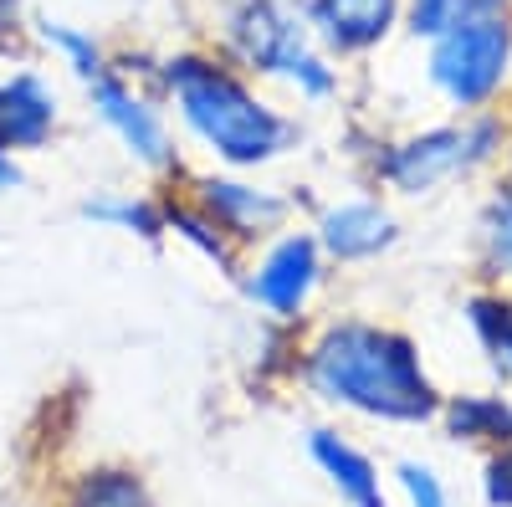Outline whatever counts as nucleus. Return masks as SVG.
<instances>
[{
	"mask_svg": "<svg viewBox=\"0 0 512 507\" xmlns=\"http://www.w3.org/2000/svg\"><path fill=\"white\" fill-rule=\"evenodd\" d=\"M313 379L328 400H344L364 415L425 420L436 410L415 349L384 328H333L313 349Z\"/></svg>",
	"mask_w": 512,
	"mask_h": 507,
	"instance_id": "nucleus-1",
	"label": "nucleus"
},
{
	"mask_svg": "<svg viewBox=\"0 0 512 507\" xmlns=\"http://www.w3.org/2000/svg\"><path fill=\"white\" fill-rule=\"evenodd\" d=\"M169 93L180 98V113L190 129L216 149L221 159L231 164H256V159H272L287 139V123L267 108L256 103L241 82L221 67H210L200 57H180L169 62L164 72Z\"/></svg>",
	"mask_w": 512,
	"mask_h": 507,
	"instance_id": "nucleus-2",
	"label": "nucleus"
},
{
	"mask_svg": "<svg viewBox=\"0 0 512 507\" xmlns=\"http://www.w3.org/2000/svg\"><path fill=\"white\" fill-rule=\"evenodd\" d=\"M231 41L251 67L282 72L303 93H328L333 88V72L323 67V57L308 52V41H303V16L277 6V0H241V6L231 11Z\"/></svg>",
	"mask_w": 512,
	"mask_h": 507,
	"instance_id": "nucleus-3",
	"label": "nucleus"
},
{
	"mask_svg": "<svg viewBox=\"0 0 512 507\" xmlns=\"http://www.w3.org/2000/svg\"><path fill=\"white\" fill-rule=\"evenodd\" d=\"M512 62V26L507 16H487V21H466L446 36H436L431 52V82L461 108L487 103Z\"/></svg>",
	"mask_w": 512,
	"mask_h": 507,
	"instance_id": "nucleus-4",
	"label": "nucleus"
},
{
	"mask_svg": "<svg viewBox=\"0 0 512 507\" xmlns=\"http://www.w3.org/2000/svg\"><path fill=\"white\" fill-rule=\"evenodd\" d=\"M492 139H497L492 123H477V129H436V134H420V139H410V144L390 159V180H395L400 190L420 195V190H431L436 180L456 175L461 164L482 159Z\"/></svg>",
	"mask_w": 512,
	"mask_h": 507,
	"instance_id": "nucleus-5",
	"label": "nucleus"
},
{
	"mask_svg": "<svg viewBox=\"0 0 512 507\" xmlns=\"http://www.w3.org/2000/svg\"><path fill=\"white\" fill-rule=\"evenodd\" d=\"M395 16H400V0H313L308 11L318 36L338 52H364L374 41H384Z\"/></svg>",
	"mask_w": 512,
	"mask_h": 507,
	"instance_id": "nucleus-6",
	"label": "nucleus"
},
{
	"mask_svg": "<svg viewBox=\"0 0 512 507\" xmlns=\"http://www.w3.org/2000/svg\"><path fill=\"white\" fill-rule=\"evenodd\" d=\"M93 103H98V113H103V123L108 129L134 149L139 159H149V164H159L164 154H169V139H164V123L154 118V108H144L134 93L123 88V82H113L108 72H98L93 82Z\"/></svg>",
	"mask_w": 512,
	"mask_h": 507,
	"instance_id": "nucleus-7",
	"label": "nucleus"
},
{
	"mask_svg": "<svg viewBox=\"0 0 512 507\" xmlns=\"http://www.w3.org/2000/svg\"><path fill=\"white\" fill-rule=\"evenodd\" d=\"M318 277V251L308 236H292L282 241L272 257L262 262V272L251 277V298L256 303H267L272 313H297L308 298V287Z\"/></svg>",
	"mask_w": 512,
	"mask_h": 507,
	"instance_id": "nucleus-8",
	"label": "nucleus"
},
{
	"mask_svg": "<svg viewBox=\"0 0 512 507\" xmlns=\"http://www.w3.org/2000/svg\"><path fill=\"white\" fill-rule=\"evenodd\" d=\"M52 123H57V103L41 77L21 72L0 82V149H36L52 134Z\"/></svg>",
	"mask_w": 512,
	"mask_h": 507,
	"instance_id": "nucleus-9",
	"label": "nucleus"
},
{
	"mask_svg": "<svg viewBox=\"0 0 512 507\" xmlns=\"http://www.w3.org/2000/svg\"><path fill=\"white\" fill-rule=\"evenodd\" d=\"M395 226L379 205H338L323 216V241L333 257H374L379 246H390Z\"/></svg>",
	"mask_w": 512,
	"mask_h": 507,
	"instance_id": "nucleus-10",
	"label": "nucleus"
},
{
	"mask_svg": "<svg viewBox=\"0 0 512 507\" xmlns=\"http://www.w3.org/2000/svg\"><path fill=\"white\" fill-rule=\"evenodd\" d=\"M313 456H318V467L328 472V482L344 492L354 507H384V492H379V477L369 467V456L344 446L333 431H313Z\"/></svg>",
	"mask_w": 512,
	"mask_h": 507,
	"instance_id": "nucleus-11",
	"label": "nucleus"
},
{
	"mask_svg": "<svg viewBox=\"0 0 512 507\" xmlns=\"http://www.w3.org/2000/svg\"><path fill=\"white\" fill-rule=\"evenodd\" d=\"M507 16V0H410V31L415 36H446L466 21Z\"/></svg>",
	"mask_w": 512,
	"mask_h": 507,
	"instance_id": "nucleus-12",
	"label": "nucleus"
},
{
	"mask_svg": "<svg viewBox=\"0 0 512 507\" xmlns=\"http://www.w3.org/2000/svg\"><path fill=\"white\" fill-rule=\"evenodd\" d=\"M205 200L210 210H216L221 221H231L236 231H256V226H267L282 216V205L262 190H246V185H231V180H210L205 185Z\"/></svg>",
	"mask_w": 512,
	"mask_h": 507,
	"instance_id": "nucleus-13",
	"label": "nucleus"
},
{
	"mask_svg": "<svg viewBox=\"0 0 512 507\" xmlns=\"http://www.w3.org/2000/svg\"><path fill=\"white\" fill-rule=\"evenodd\" d=\"M451 431L466 441H507L512 436V410L502 400H482V395H466L451 405Z\"/></svg>",
	"mask_w": 512,
	"mask_h": 507,
	"instance_id": "nucleus-14",
	"label": "nucleus"
},
{
	"mask_svg": "<svg viewBox=\"0 0 512 507\" xmlns=\"http://www.w3.org/2000/svg\"><path fill=\"white\" fill-rule=\"evenodd\" d=\"M41 41L47 47H57L62 57H67V67L77 72V77H98L103 72V57H98V41L88 36V31H77V26H62V21H47L41 26Z\"/></svg>",
	"mask_w": 512,
	"mask_h": 507,
	"instance_id": "nucleus-15",
	"label": "nucleus"
},
{
	"mask_svg": "<svg viewBox=\"0 0 512 507\" xmlns=\"http://www.w3.org/2000/svg\"><path fill=\"white\" fill-rule=\"evenodd\" d=\"M72 507H154L149 492L134 482V477H123V472H103L93 482H82L77 487V502Z\"/></svg>",
	"mask_w": 512,
	"mask_h": 507,
	"instance_id": "nucleus-16",
	"label": "nucleus"
},
{
	"mask_svg": "<svg viewBox=\"0 0 512 507\" xmlns=\"http://www.w3.org/2000/svg\"><path fill=\"white\" fill-rule=\"evenodd\" d=\"M472 323H477V333L487 338V349L512 364V308L482 298V303H472Z\"/></svg>",
	"mask_w": 512,
	"mask_h": 507,
	"instance_id": "nucleus-17",
	"label": "nucleus"
},
{
	"mask_svg": "<svg viewBox=\"0 0 512 507\" xmlns=\"http://www.w3.org/2000/svg\"><path fill=\"white\" fill-rule=\"evenodd\" d=\"M88 216L93 221H118V226L139 231V236H154L159 231V216H154L149 205H139V200H93Z\"/></svg>",
	"mask_w": 512,
	"mask_h": 507,
	"instance_id": "nucleus-18",
	"label": "nucleus"
},
{
	"mask_svg": "<svg viewBox=\"0 0 512 507\" xmlns=\"http://www.w3.org/2000/svg\"><path fill=\"white\" fill-rule=\"evenodd\" d=\"M400 482L410 492V507H451L446 492H441V482L425 472V467H415V461H405V467H400Z\"/></svg>",
	"mask_w": 512,
	"mask_h": 507,
	"instance_id": "nucleus-19",
	"label": "nucleus"
},
{
	"mask_svg": "<svg viewBox=\"0 0 512 507\" xmlns=\"http://www.w3.org/2000/svg\"><path fill=\"white\" fill-rule=\"evenodd\" d=\"M487 241H492V262L512 272V200L492 210V226H487Z\"/></svg>",
	"mask_w": 512,
	"mask_h": 507,
	"instance_id": "nucleus-20",
	"label": "nucleus"
},
{
	"mask_svg": "<svg viewBox=\"0 0 512 507\" xmlns=\"http://www.w3.org/2000/svg\"><path fill=\"white\" fill-rule=\"evenodd\" d=\"M169 221H175L200 251H205V257H216L221 267H231V257H226V246H221V236H210V226L205 221H195V216H185V210H175V216H169Z\"/></svg>",
	"mask_w": 512,
	"mask_h": 507,
	"instance_id": "nucleus-21",
	"label": "nucleus"
},
{
	"mask_svg": "<svg viewBox=\"0 0 512 507\" xmlns=\"http://www.w3.org/2000/svg\"><path fill=\"white\" fill-rule=\"evenodd\" d=\"M487 497L497 507H512V451L502 461H492V472H487Z\"/></svg>",
	"mask_w": 512,
	"mask_h": 507,
	"instance_id": "nucleus-22",
	"label": "nucleus"
},
{
	"mask_svg": "<svg viewBox=\"0 0 512 507\" xmlns=\"http://www.w3.org/2000/svg\"><path fill=\"white\" fill-rule=\"evenodd\" d=\"M16 180H21V169H16V164H11L6 154H0V190H11Z\"/></svg>",
	"mask_w": 512,
	"mask_h": 507,
	"instance_id": "nucleus-23",
	"label": "nucleus"
}]
</instances>
